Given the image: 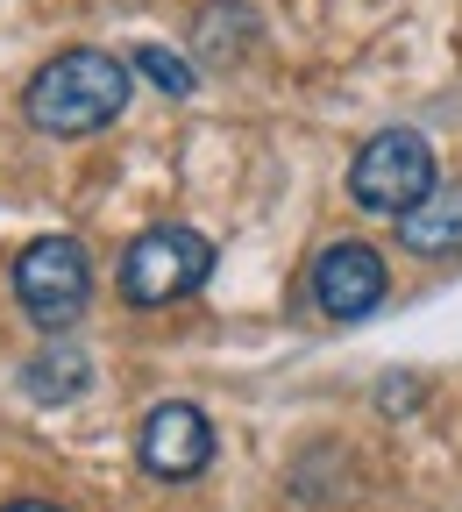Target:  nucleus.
<instances>
[{"instance_id": "f257e3e1", "label": "nucleus", "mask_w": 462, "mask_h": 512, "mask_svg": "<svg viewBox=\"0 0 462 512\" xmlns=\"http://www.w3.org/2000/svg\"><path fill=\"white\" fill-rule=\"evenodd\" d=\"M128 107V64L107 50H57L22 93V114L43 136H93Z\"/></svg>"}, {"instance_id": "f03ea898", "label": "nucleus", "mask_w": 462, "mask_h": 512, "mask_svg": "<svg viewBox=\"0 0 462 512\" xmlns=\"http://www.w3.org/2000/svg\"><path fill=\"white\" fill-rule=\"evenodd\" d=\"M214 271V242L192 228H143L121 249V299L128 306H171L185 292H200Z\"/></svg>"}, {"instance_id": "7ed1b4c3", "label": "nucleus", "mask_w": 462, "mask_h": 512, "mask_svg": "<svg viewBox=\"0 0 462 512\" xmlns=\"http://www.w3.org/2000/svg\"><path fill=\"white\" fill-rule=\"evenodd\" d=\"M15 299H22V313L36 320V328L64 335V328L86 313V299H93L86 249H79L72 235H36V242L15 256Z\"/></svg>"}, {"instance_id": "20e7f679", "label": "nucleus", "mask_w": 462, "mask_h": 512, "mask_svg": "<svg viewBox=\"0 0 462 512\" xmlns=\"http://www.w3.org/2000/svg\"><path fill=\"white\" fill-rule=\"evenodd\" d=\"M434 185H441L434 150L413 136V128H377V136L356 150V164H349V200L363 214H406Z\"/></svg>"}, {"instance_id": "39448f33", "label": "nucleus", "mask_w": 462, "mask_h": 512, "mask_svg": "<svg viewBox=\"0 0 462 512\" xmlns=\"http://www.w3.org/2000/svg\"><path fill=\"white\" fill-rule=\"evenodd\" d=\"M136 463L157 477V484H185V477H200L214 463V420L200 406H185V399H164L150 406L143 434H136Z\"/></svg>"}, {"instance_id": "423d86ee", "label": "nucleus", "mask_w": 462, "mask_h": 512, "mask_svg": "<svg viewBox=\"0 0 462 512\" xmlns=\"http://www.w3.org/2000/svg\"><path fill=\"white\" fill-rule=\"evenodd\" d=\"M384 285H391V271H384V256H377L370 242H327V249L313 256V306H320L327 320H363V313H377Z\"/></svg>"}, {"instance_id": "0eeeda50", "label": "nucleus", "mask_w": 462, "mask_h": 512, "mask_svg": "<svg viewBox=\"0 0 462 512\" xmlns=\"http://www.w3.org/2000/svg\"><path fill=\"white\" fill-rule=\"evenodd\" d=\"M399 242L413 256H455L462 249V185H434L427 200L399 214Z\"/></svg>"}, {"instance_id": "6e6552de", "label": "nucleus", "mask_w": 462, "mask_h": 512, "mask_svg": "<svg viewBox=\"0 0 462 512\" xmlns=\"http://www.w3.org/2000/svg\"><path fill=\"white\" fill-rule=\"evenodd\" d=\"M86 377H93V363H86L72 342H57V349H43V356L22 363V392H29L36 406H64V399L86 392Z\"/></svg>"}, {"instance_id": "1a4fd4ad", "label": "nucleus", "mask_w": 462, "mask_h": 512, "mask_svg": "<svg viewBox=\"0 0 462 512\" xmlns=\"http://www.w3.org/2000/svg\"><path fill=\"white\" fill-rule=\"evenodd\" d=\"M249 8H228V0H221V8H207L200 15V50L214 57V64H235L242 50H249Z\"/></svg>"}, {"instance_id": "9d476101", "label": "nucleus", "mask_w": 462, "mask_h": 512, "mask_svg": "<svg viewBox=\"0 0 462 512\" xmlns=\"http://www.w3.org/2000/svg\"><path fill=\"white\" fill-rule=\"evenodd\" d=\"M136 72H143L157 93H171V100H185L192 86H200V79H192V64H185L178 50H164V43H143V50H136Z\"/></svg>"}, {"instance_id": "9b49d317", "label": "nucleus", "mask_w": 462, "mask_h": 512, "mask_svg": "<svg viewBox=\"0 0 462 512\" xmlns=\"http://www.w3.org/2000/svg\"><path fill=\"white\" fill-rule=\"evenodd\" d=\"M0 512H64V505H50V498H15V505H0Z\"/></svg>"}]
</instances>
